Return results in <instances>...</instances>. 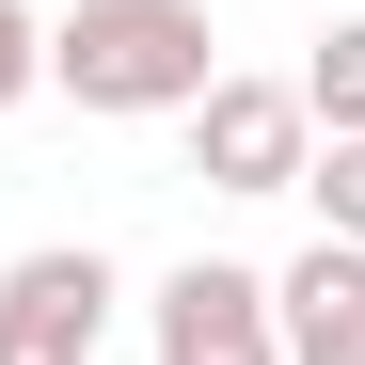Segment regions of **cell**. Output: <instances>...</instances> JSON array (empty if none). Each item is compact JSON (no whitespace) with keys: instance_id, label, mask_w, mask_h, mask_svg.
<instances>
[{"instance_id":"6da1fadb","label":"cell","mask_w":365,"mask_h":365,"mask_svg":"<svg viewBox=\"0 0 365 365\" xmlns=\"http://www.w3.org/2000/svg\"><path fill=\"white\" fill-rule=\"evenodd\" d=\"M207 80H222L207 0H64V16H48V96L111 111V128H143V111H191Z\"/></svg>"},{"instance_id":"7a4b0ae2","label":"cell","mask_w":365,"mask_h":365,"mask_svg":"<svg viewBox=\"0 0 365 365\" xmlns=\"http://www.w3.org/2000/svg\"><path fill=\"white\" fill-rule=\"evenodd\" d=\"M111 255L96 238H32L16 270H0V365H96L111 349Z\"/></svg>"},{"instance_id":"3957f363","label":"cell","mask_w":365,"mask_h":365,"mask_svg":"<svg viewBox=\"0 0 365 365\" xmlns=\"http://www.w3.org/2000/svg\"><path fill=\"white\" fill-rule=\"evenodd\" d=\"M175 128H191V175L207 191H238V207H270V191H302V159H318V128H302V96L286 80H207L191 111H175Z\"/></svg>"},{"instance_id":"277c9868","label":"cell","mask_w":365,"mask_h":365,"mask_svg":"<svg viewBox=\"0 0 365 365\" xmlns=\"http://www.w3.org/2000/svg\"><path fill=\"white\" fill-rule=\"evenodd\" d=\"M143 349H159V365H286V349H270V270L175 255V270L143 286Z\"/></svg>"},{"instance_id":"5b68a950","label":"cell","mask_w":365,"mask_h":365,"mask_svg":"<svg viewBox=\"0 0 365 365\" xmlns=\"http://www.w3.org/2000/svg\"><path fill=\"white\" fill-rule=\"evenodd\" d=\"M270 349L286 365H365V255L349 238H302L270 270Z\"/></svg>"},{"instance_id":"8992f818","label":"cell","mask_w":365,"mask_h":365,"mask_svg":"<svg viewBox=\"0 0 365 365\" xmlns=\"http://www.w3.org/2000/svg\"><path fill=\"white\" fill-rule=\"evenodd\" d=\"M286 96H302V128H318V143L365 128V0H334V32L302 48V80H286Z\"/></svg>"},{"instance_id":"52a82bcc","label":"cell","mask_w":365,"mask_h":365,"mask_svg":"<svg viewBox=\"0 0 365 365\" xmlns=\"http://www.w3.org/2000/svg\"><path fill=\"white\" fill-rule=\"evenodd\" d=\"M302 207H318V238H349V255H365V128L302 159Z\"/></svg>"},{"instance_id":"ba28073f","label":"cell","mask_w":365,"mask_h":365,"mask_svg":"<svg viewBox=\"0 0 365 365\" xmlns=\"http://www.w3.org/2000/svg\"><path fill=\"white\" fill-rule=\"evenodd\" d=\"M32 96H48V16L0 0V111H32Z\"/></svg>"}]
</instances>
